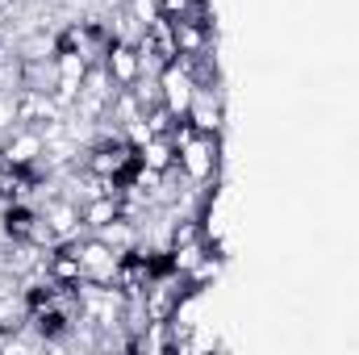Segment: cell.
Listing matches in <instances>:
<instances>
[{"label":"cell","mask_w":359,"mask_h":355,"mask_svg":"<svg viewBox=\"0 0 359 355\" xmlns=\"http://www.w3.org/2000/svg\"><path fill=\"white\" fill-rule=\"evenodd\" d=\"M176 163L192 184L222 180V134H192L188 142H180Z\"/></svg>","instance_id":"obj_1"},{"label":"cell","mask_w":359,"mask_h":355,"mask_svg":"<svg viewBox=\"0 0 359 355\" xmlns=\"http://www.w3.org/2000/svg\"><path fill=\"white\" fill-rule=\"evenodd\" d=\"M80 267H84V280H92V284H117L121 255H117L104 239L84 234V239H80Z\"/></svg>","instance_id":"obj_2"},{"label":"cell","mask_w":359,"mask_h":355,"mask_svg":"<svg viewBox=\"0 0 359 355\" xmlns=\"http://www.w3.org/2000/svg\"><path fill=\"white\" fill-rule=\"evenodd\" d=\"M159 92H163V105H168V113L184 121L188 117V109H192V96H196V80L184 72V63H168L163 72H159Z\"/></svg>","instance_id":"obj_3"},{"label":"cell","mask_w":359,"mask_h":355,"mask_svg":"<svg viewBox=\"0 0 359 355\" xmlns=\"http://www.w3.org/2000/svg\"><path fill=\"white\" fill-rule=\"evenodd\" d=\"M188 121L196 126V134H222L226 130V92H222V84L217 88H196Z\"/></svg>","instance_id":"obj_4"},{"label":"cell","mask_w":359,"mask_h":355,"mask_svg":"<svg viewBox=\"0 0 359 355\" xmlns=\"http://www.w3.org/2000/svg\"><path fill=\"white\" fill-rule=\"evenodd\" d=\"M104 72L113 76V84L117 88H134L138 84V76H142V55H138V46L134 42H109V51H104Z\"/></svg>","instance_id":"obj_5"},{"label":"cell","mask_w":359,"mask_h":355,"mask_svg":"<svg viewBox=\"0 0 359 355\" xmlns=\"http://www.w3.org/2000/svg\"><path fill=\"white\" fill-rule=\"evenodd\" d=\"M42 151H46V138L38 126H17L8 130V142H4V159L8 168H29V163H42Z\"/></svg>","instance_id":"obj_6"},{"label":"cell","mask_w":359,"mask_h":355,"mask_svg":"<svg viewBox=\"0 0 359 355\" xmlns=\"http://www.w3.org/2000/svg\"><path fill=\"white\" fill-rule=\"evenodd\" d=\"M138 159H142V168H151V172H172V168H176V142H172L168 134H151V138L138 147Z\"/></svg>","instance_id":"obj_7"},{"label":"cell","mask_w":359,"mask_h":355,"mask_svg":"<svg viewBox=\"0 0 359 355\" xmlns=\"http://www.w3.org/2000/svg\"><path fill=\"white\" fill-rule=\"evenodd\" d=\"M222 267H226V255H222V247H209L205 251V260L192 267L188 276H184V284L192 288V293H205L209 284H217V276H222Z\"/></svg>","instance_id":"obj_8"},{"label":"cell","mask_w":359,"mask_h":355,"mask_svg":"<svg viewBox=\"0 0 359 355\" xmlns=\"http://www.w3.org/2000/svg\"><path fill=\"white\" fill-rule=\"evenodd\" d=\"M80 209H84V226H88V234H96L100 226H109V222L121 217V196H92V201H84Z\"/></svg>","instance_id":"obj_9"}]
</instances>
